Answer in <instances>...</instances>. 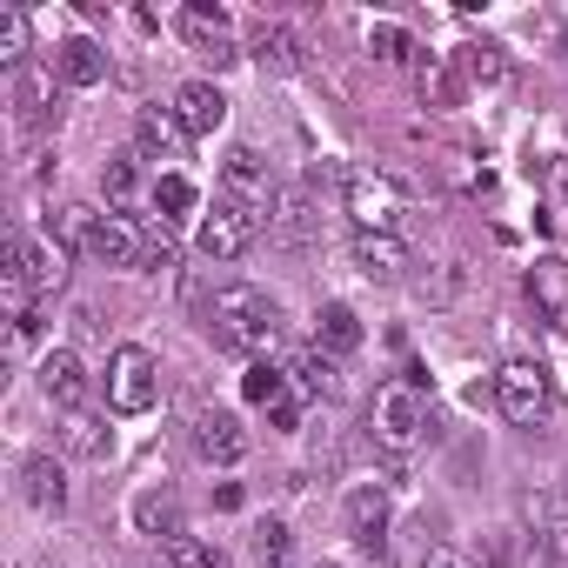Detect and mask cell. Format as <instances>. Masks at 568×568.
<instances>
[{
	"instance_id": "obj_33",
	"label": "cell",
	"mask_w": 568,
	"mask_h": 568,
	"mask_svg": "<svg viewBox=\"0 0 568 568\" xmlns=\"http://www.w3.org/2000/svg\"><path fill=\"white\" fill-rule=\"evenodd\" d=\"M134 528H141V535H161V541H168V535H181L174 495H141V501H134Z\"/></svg>"
},
{
	"instance_id": "obj_2",
	"label": "cell",
	"mask_w": 568,
	"mask_h": 568,
	"mask_svg": "<svg viewBox=\"0 0 568 568\" xmlns=\"http://www.w3.org/2000/svg\"><path fill=\"white\" fill-rule=\"evenodd\" d=\"M342 201H348V214H355L362 234H402L408 181L402 174H382V168H355V174H342Z\"/></svg>"
},
{
	"instance_id": "obj_35",
	"label": "cell",
	"mask_w": 568,
	"mask_h": 568,
	"mask_svg": "<svg viewBox=\"0 0 568 568\" xmlns=\"http://www.w3.org/2000/svg\"><path fill=\"white\" fill-rule=\"evenodd\" d=\"M181 261V241L168 221H141V267H174Z\"/></svg>"
},
{
	"instance_id": "obj_19",
	"label": "cell",
	"mask_w": 568,
	"mask_h": 568,
	"mask_svg": "<svg viewBox=\"0 0 568 568\" xmlns=\"http://www.w3.org/2000/svg\"><path fill=\"white\" fill-rule=\"evenodd\" d=\"M348 535L362 555H382L388 548V495L382 488H355L348 495Z\"/></svg>"
},
{
	"instance_id": "obj_31",
	"label": "cell",
	"mask_w": 568,
	"mask_h": 568,
	"mask_svg": "<svg viewBox=\"0 0 568 568\" xmlns=\"http://www.w3.org/2000/svg\"><path fill=\"white\" fill-rule=\"evenodd\" d=\"M241 395H247L254 408H274L281 395H288V368H274V362H247V375H241Z\"/></svg>"
},
{
	"instance_id": "obj_15",
	"label": "cell",
	"mask_w": 568,
	"mask_h": 568,
	"mask_svg": "<svg viewBox=\"0 0 568 568\" xmlns=\"http://www.w3.org/2000/svg\"><path fill=\"white\" fill-rule=\"evenodd\" d=\"M288 388H302L308 402H335V395H342V362L308 342V348L288 355Z\"/></svg>"
},
{
	"instance_id": "obj_38",
	"label": "cell",
	"mask_w": 568,
	"mask_h": 568,
	"mask_svg": "<svg viewBox=\"0 0 568 568\" xmlns=\"http://www.w3.org/2000/svg\"><path fill=\"white\" fill-rule=\"evenodd\" d=\"M448 174H455V187H462V194H495V174H488V168H468V154H455V161H448Z\"/></svg>"
},
{
	"instance_id": "obj_41",
	"label": "cell",
	"mask_w": 568,
	"mask_h": 568,
	"mask_svg": "<svg viewBox=\"0 0 568 568\" xmlns=\"http://www.w3.org/2000/svg\"><path fill=\"white\" fill-rule=\"evenodd\" d=\"M561 508H568V475H561Z\"/></svg>"
},
{
	"instance_id": "obj_40",
	"label": "cell",
	"mask_w": 568,
	"mask_h": 568,
	"mask_svg": "<svg viewBox=\"0 0 568 568\" xmlns=\"http://www.w3.org/2000/svg\"><path fill=\"white\" fill-rule=\"evenodd\" d=\"M422 568H468V561L455 548H435V555H422Z\"/></svg>"
},
{
	"instance_id": "obj_37",
	"label": "cell",
	"mask_w": 568,
	"mask_h": 568,
	"mask_svg": "<svg viewBox=\"0 0 568 568\" xmlns=\"http://www.w3.org/2000/svg\"><path fill=\"white\" fill-rule=\"evenodd\" d=\"M68 448H74V455H88V462H101L114 442L101 435V422H94V415H68Z\"/></svg>"
},
{
	"instance_id": "obj_39",
	"label": "cell",
	"mask_w": 568,
	"mask_h": 568,
	"mask_svg": "<svg viewBox=\"0 0 568 568\" xmlns=\"http://www.w3.org/2000/svg\"><path fill=\"white\" fill-rule=\"evenodd\" d=\"M267 428H281V435H295V428H302V395H281V402L267 408Z\"/></svg>"
},
{
	"instance_id": "obj_8",
	"label": "cell",
	"mask_w": 568,
	"mask_h": 568,
	"mask_svg": "<svg viewBox=\"0 0 568 568\" xmlns=\"http://www.w3.org/2000/svg\"><path fill=\"white\" fill-rule=\"evenodd\" d=\"M174 28H181V41H187L207 68H234V61H241L234 28H227V8H214V0H187V8L174 14Z\"/></svg>"
},
{
	"instance_id": "obj_1",
	"label": "cell",
	"mask_w": 568,
	"mask_h": 568,
	"mask_svg": "<svg viewBox=\"0 0 568 568\" xmlns=\"http://www.w3.org/2000/svg\"><path fill=\"white\" fill-rule=\"evenodd\" d=\"M281 335V302L267 288H247V281H227L207 302V342L234 362H261V348H274Z\"/></svg>"
},
{
	"instance_id": "obj_29",
	"label": "cell",
	"mask_w": 568,
	"mask_h": 568,
	"mask_svg": "<svg viewBox=\"0 0 568 568\" xmlns=\"http://www.w3.org/2000/svg\"><path fill=\"white\" fill-rule=\"evenodd\" d=\"M455 68H462L468 81H488V88H495V81H508V54H501L495 41H468V48L455 54Z\"/></svg>"
},
{
	"instance_id": "obj_3",
	"label": "cell",
	"mask_w": 568,
	"mask_h": 568,
	"mask_svg": "<svg viewBox=\"0 0 568 568\" xmlns=\"http://www.w3.org/2000/svg\"><path fill=\"white\" fill-rule=\"evenodd\" d=\"M368 428H375V442L382 448H415L422 442V428H428V395L415 388V382H388V388H375V408H368Z\"/></svg>"
},
{
	"instance_id": "obj_28",
	"label": "cell",
	"mask_w": 568,
	"mask_h": 568,
	"mask_svg": "<svg viewBox=\"0 0 568 568\" xmlns=\"http://www.w3.org/2000/svg\"><path fill=\"white\" fill-rule=\"evenodd\" d=\"M462 288H468V267H462V261H435L428 274H415V295H422L428 308H448V302H462Z\"/></svg>"
},
{
	"instance_id": "obj_26",
	"label": "cell",
	"mask_w": 568,
	"mask_h": 568,
	"mask_svg": "<svg viewBox=\"0 0 568 568\" xmlns=\"http://www.w3.org/2000/svg\"><path fill=\"white\" fill-rule=\"evenodd\" d=\"M101 201H108V214H128V207L141 201V168H134V154H108V161H101Z\"/></svg>"
},
{
	"instance_id": "obj_12",
	"label": "cell",
	"mask_w": 568,
	"mask_h": 568,
	"mask_svg": "<svg viewBox=\"0 0 568 568\" xmlns=\"http://www.w3.org/2000/svg\"><path fill=\"white\" fill-rule=\"evenodd\" d=\"M267 227H274V241L308 247V241H315V227H322V207H315V194H308V187H281V194H274V214H267Z\"/></svg>"
},
{
	"instance_id": "obj_27",
	"label": "cell",
	"mask_w": 568,
	"mask_h": 568,
	"mask_svg": "<svg viewBox=\"0 0 568 568\" xmlns=\"http://www.w3.org/2000/svg\"><path fill=\"white\" fill-rule=\"evenodd\" d=\"M254 561L261 568H295V528L281 521V515H267V521H254Z\"/></svg>"
},
{
	"instance_id": "obj_16",
	"label": "cell",
	"mask_w": 568,
	"mask_h": 568,
	"mask_svg": "<svg viewBox=\"0 0 568 568\" xmlns=\"http://www.w3.org/2000/svg\"><path fill=\"white\" fill-rule=\"evenodd\" d=\"M41 395H48L54 408L81 415V402H88V368H81V355H74V348H54V355L41 362Z\"/></svg>"
},
{
	"instance_id": "obj_22",
	"label": "cell",
	"mask_w": 568,
	"mask_h": 568,
	"mask_svg": "<svg viewBox=\"0 0 568 568\" xmlns=\"http://www.w3.org/2000/svg\"><path fill=\"white\" fill-rule=\"evenodd\" d=\"M355 267L368 281H402L408 274V241L402 234H355Z\"/></svg>"
},
{
	"instance_id": "obj_21",
	"label": "cell",
	"mask_w": 568,
	"mask_h": 568,
	"mask_svg": "<svg viewBox=\"0 0 568 568\" xmlns=\"http://www.w3.org/2000/svg\"><path fill=\"white\" fill-rule=\"evenodd\" d=\"M181 141H187V128L174 121V108H141V114H134V148H141L148 161H174Z\"/></svg>"
},
{
	"instance_id": "obj_7",
	"label": "cell",
	"mask_w": 568,
	"mask_h": 568,
	"mask_svg": "<svg viewBox=\"0 0 568 568\" xmlns=\"http://www.w3.org/2000/svg\"><path fill=\"white\" fill-rule=\"evenodd\" d=\"M274 194H281V181L267 174V161L254 148H227V161H221V201H234V207H247V214L267 221Z\"/></svg>"
},
{
	"instance_id": "obj_6",
	"label": "cell",
	"mask_w": 568,
	"mask_h": 568,
	"mask_svg": "<svg viewBox=\"0 0 568 568\" xmlns=\"http://www.w3.org/2000/svg\"><path fill=\"white\" fill-rule=\"evenodd\" d=\"M154 395H161V375H154V355L148 348H114L108 355V408L114 415H148L154 408Z\"/></svg>"
},
{
	"instance_id": "obj_17",
	"label": "cell",
	"mask_w": 568,
	"mask_h": 568,
	"mask_svg": "<svg viewBox=\"0 0 568 568\" xmlns=\"http://www.w3.org/2000/svg\"><path fill=\"white\" fill-rule=\"evenodd\" d=\"M247 54H254L267 74H295V68L308 61V41H302L295 28H281V21H261L254 41H247Z\"/></svg>"
},
{
	"instance_id": "obj_14",
	"label": "cell",
	"mask_w": 568,
	"mask_h": 568,
	"mask_svg": "<svg viewBox=\"0 0 568 568\" xmlns=\"http://www.w3.org/2000/svg\"><path fill=\"white\" fill-rule=\"evenodd\" d=\"M174 121H181L187 134H214V128L227 121V94H221L214 81H181V88H174Z\"/></svg>"
},
{
	"instance_id": "obj_25",
	"label": "cell",
	"mask_w": 568,
	"mask_h": 568,
	"mask_svg": "<svg viewBox=\"0 0 568 568\" xmlns=\"http://www.w3.org/2000/svg\"><path fill=\"white\" fill-rule=\"evenodd\" d=\"M528 295H535L541 315H568V261L561 254H541L528 267Z\"/></svg>"
},
{
	"instance_id": "obj_34",
	"label": "cell",
	"mask_w": 568,
	"mask_h": 568,
	"mask_svg": "<svg viewBox=\"0 0 568 568\" xmlns=\"http://www.w3.org/2000/svg\"><path fill=\"white\" fill-rule=\"evenodd\" d=\"M368 54H375V61H422V54H415V34L395 28V21H375V28H368Z\"/></svg>"
},
{
	"instance_id": "obj_10",
	"label": "cell",
	"mask_w": 568,
	"mask_h": 568,
	"mask_svg": "<svg viewBox=\"0 0 568 568\" xmlns=\"http://www.w3.org/2000/svg\"><path fill=\"white\" fill-rule=\"evenodd\" d=\"M8 94H14V121H21V128H48V121H61V81H54V61H28L21 74H8Z\"/></svg>"
},
{
	"instance_id": "obj_32",
	"label": "cell",
	"mask_w": 568,
	"mask_h": 568,
	"mask_svg": "<svg viewBox=\"0 0 568 568\" xmlns=\"http://www.w3.org/2000/svg\"><path fill=\"white\" fill-rule=\"evenodd\" d=\"M0 68L8 74L28 68V14L21 8H0Z\"/></svg>"
},
{
	"instance_id": "obj_30",
	"label": "cell",
	"mask_w": 568,
	"mask_h": 568,
	"mask_svg": "<svg viewBox=\"0 0 568 568\" xmlns=\"http://www.w3.org/2000/svg\"><path fill=\"white\" fill-rule=\"evenodd\" d=\"M161 548H168V568H234L221 548H207V541H201V535H187V528H181V535H168Z\"/></svg>"
},
{
	"instance_id": "obj_11",
	"label": "cell",
	"mask_w": 568,
	"mask_h": 568,
	"mask_svg": "<svg viewBox=\"0 0 568 568\" xmlns=\"http://www.w3.org/2000/svg\"><path fill=\"white\" fill-rule=\"evenodd\" d=\"M247 448H254V435L241 428V415H227V408H201L194 415V455L201 462L234 468V462H247Z\"/></svg>"
},
{
	"instance_id": "obj_36",
	"label": "cell",
	"mask_w": 568,
	"mask_h": 568,
	"mask_svg": "<svg viewBox=\"0 0 568 568\" xmlns=\"http://www.w3.org/2000/svg\"><path fill=\"white\" fill-rule=\"evenodd\" d=\"M187 207H194V181H187V174H161V181H154V214L174 221V214H187Z\"/></svg>"
},
{
	"instance_id": "obj_13",
	"label": "cell",
	"mask_w": 568,
	"mask_h": 568,
	"mask_svg": "<svg viewBox=\"0 0 568 568\" xmlns=\"http://www.w3.org/2000/svg\"><path fill=\"white\" fill-rule=\"evenodd\" d=\"M54 81H61V88H101V81H108V48L88 41V34L61 41V48H54Z\"/></svg>"
},
{
	"instance_id": "obj_20",
	"label": "cell",
	"mask_w": 568,
	"mask_h": 568,
	"mask_svg": "<svg viewBox=\"0 0 568 568\" xmlns=\"http://www.w3.org/2000/svg\"><path fill=\"white\" fill-rule=\"evenodd\" d=\"M315 348L335 355V362H348V355L362 348V315H355L348 302H322V308H315Z\"/></svg>"
},
{
	"instance_id": "obj_18",
	"label": "cell",
	"mask_w": 568,
	"mask_h": 568,
	"mask_svg": "<svg viewBox=\"0 0 568 568\" xmlns=\"http://www.w3.org/2000/svg\"><path fill=\"white\" fill-rule=\"evenodd\" d=\"M88 261L141 267V227H134L128 214H101V221H94V241H88Z\"/></svg>"
},
{
	"instance_id": "obj_9",
	"label": "cell",
	"mask_w": 568,
	"mask_h": 568,
	"mask_svg": "<svg viewBox=\"0 0 568 568\" xmlns=\"http://www.w3.org/2000/svg\"><path fill=\"white\" fill-rule=\"evenodd\" d=\"M261 227H267L261 214H247V207H234V201H214V214H201V227H194V247H201L207 261H241Z\"/></svg>"
},
{
	"instance_id": "obj_24",
	"label": "cell",
	"mask_w": 568,
	"mask_h": 568,
	"mask_svg": "<svg viewBox=\"0 0 568 568\" xmlns=\"http://www.w3.org/2000/svg\"><path fill=\"white\" fill-rule=\"evenodd\" d=\"M415 94H422V108H455L462 101V68L448 54H422L415 61Z\"/></svg>"
},
{
	"instance_id": "obj_23",
	"label": "cell",
	"mask_w": 568,
	"mask_h": 568,
	"mask_svg": "<svg viewBox=\"0 0 568 568\" xmlns=\"http://www.w3.org/2000/svg\"><path fill=\"white\" fill-rule=\"evenodd\" d=\"M21 495H28L41 515H61V508H68V468H61L54 455H28V468H21Z\"/></svg>"
},
{
	"instance_id": "obj_5",
	"label": "cell",
	"mask_w": 568,
	"mask_h": 568,
	"mask_svg": "<svg viewBox=\"0 0 568 568\" xmlns=\"http://www.w3.org/2000/svg\"><path fill=\"white\" fill-rule=\"evenodd\" d=\"M495 408L515 422V428H541L548 408H555V388H548V368L541 362H508L495 375Z\"/></svg>"
},
{
	"instance_id": "obj_4",
	"label": "cell",
	"mask_w": 568,
	"mask_h": 568,
	"mask_svg": "<svg viewBox=\"0 0 568 568\" xmlns=\"http://www.w3.org/2000/svg\"><path fill=\"white\" fill-rule=\"evenodd\" d=\"M68 261H74V254H68L61 241H41L34 227H14V234H8V274L28 281L34 295H61V288H68Z\"/></svg>"
}]
</instances>
